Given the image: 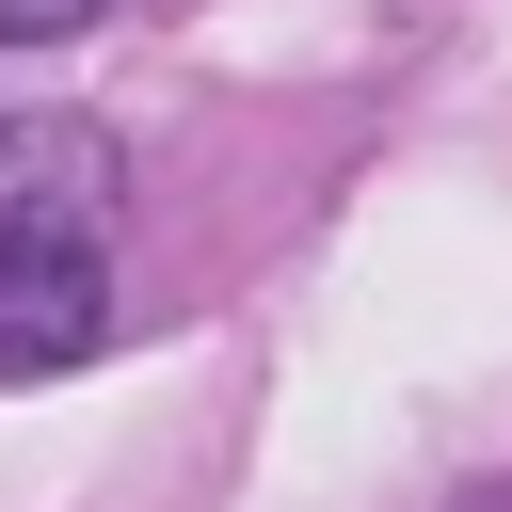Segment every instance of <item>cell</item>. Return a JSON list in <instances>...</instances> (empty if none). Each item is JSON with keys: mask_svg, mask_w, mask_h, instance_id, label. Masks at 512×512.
Segmentation results:
<instances>
[{"mask_svg": "<svg viewBox=\"0 0 512 512\" xmlns=\"http://www.w3.org/2000/svg\"><path fill=\"white\" fill-rule=\"evenodd\" d=\"M112 352V128L16 112L0 128V384Z\"/></svg>", "mask_w": 512, "mask_h": 512, "instance_id": "cell-1", "label": "cell"}, {"mask_svg": "<svg viewBox=\"0 0 512 512\" xmlns=\"http://www.w3.org/2000/svg\"><path fill=\"white\" fill-rule=\"evenodd\" d=\"M80 16H112V0H0V48H48V32H80Z\"/></svg>", "mask_w": 512, "mask_h": 512, "instance_id": "cell-2", "label": "cell"}, {"mask_svg": "<svg viewBox=\"0 0 512 512\" xmlns=\"http://www.w3.org/2000/svg\"><path fill=\"white\" fill-rule=\"evenodd\" d=\"M464 512H512V496H464Z\"/></svg>", "mask_w": 512, "mask_h": 512, "instance_id": "cell-3", "label": "cell"}]
</instances>
